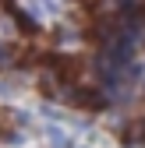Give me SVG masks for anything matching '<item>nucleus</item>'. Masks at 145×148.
Masks as SVG:
<instances>
[{"label":"nucleus","mask_w":145,"mask_h":148,"mask_svg":"<svg viewBox=\"0 0 145 148\" xmlns=\"http://www.w3.org/2000/svg\"><path fill=\"white\" fill-rule=\"evenodd\" d=\"M131 4H135V0H103L99 11H103V14H124Z\"/></svg>","instance_id":"obj_1"},{"label":"nucleus","mask_w":145,"mask_h":148,"mask_svg":"<svg viewBox=\"0 0 145 148\" xmlns=\"http://www.w3.org/2000/svg\"><path fill=\"white\" fill-rule=\"evenodd\" d=\"M11 60H14V53H11V49H7L4 42H0V67H7Z\"/></svg>","instance_id":"obj_2"}]
</instances>
